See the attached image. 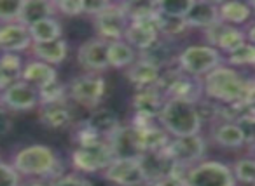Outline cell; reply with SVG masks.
I'll use <instances>...</instances> for the list:
<instances>
[{"label":"cell","mask_w":255,"mask_h":186,"mask_svg":"<svg viewBox=\"0 0 255 186\" xmlns=\"http://www.w3.org/2000/svg\"><path fill=\"white\" fill-rule=\"evenodd\" d=\"M164 153L180 167H192V165L203 162L206 153V141L201 134L185 137H173L166 146Z\"/></svg>","instance_id":"8"},{"label":"cell","mask_w":255,"mask_h":186,"mask_svg":"<svg viewBox=\"0 0 255 186\" xmlns=\"http://www.w3.org/2000/svg\"><path fill=\"white\" fill-rule=\"evenodd\" d=\"M51 186H93V183L89 181V179H86L84 176L63 174L61 178H58L56 181L51 183Z\"/></svg>","instance_id":"42"},{"label":"cell","mask_w":255,"mask_h":186,"mask_svg":"<svg viewBox=\"0 0 255 186\" xmlns=\"http://www.w3.org/2000/svg\"><path fill=\"white\" fill-rule=\"evenodd\" d=\"M192 2L194 0H154V9L156 12L185 18L187 12L191 11Z\"/></svg>","instance_id":"35"},{"label":"cell","mask_w":255,"mask_h":186,"mask_svg":"<svg viewBox=\"0 0 255 186\" xmlns=\"http://www.w3.org/2000/svg\"><path fill=\"white\" fill-rule=\"evenodd\" d=\"M154 21L159 30L161 37H166V39H175V37L184 35L185 32H189V25L185 21V18H178V16H170L163 14V12H156L154 16Z\"/></svg>","instance_id":"33"},{"label":"cell","mask_w":255,"mask_h":186,"mask_svg":"<svg viewBox=\"0 0 255 186\" xmlns=\"http://www.w3.org/2000/svg\"><path fill=\"white\" fill-rule=\"evenodd\" d=\"M138 160L142 164L143 174H145L149 185L166 178V176H171L175 169V162L164 151H145L140 155Z\"/></svg>","instance_id":"18"},{"label":"cell","mask_w":255,"mask_h":186,"mask_svg":"<svg viewBox=\"0 0 255 186\" xmlns=\"http://www.w3.org/2000/svg\"><path fill=\"white\" fill-rule=\"evenodd\" d=\"M12 130V117L11 112L4 108V106H0V137L5 136Z\"/></svg>","instance_id":"44"},{"label":"cell","mask_w":255,"mask_h":186,"mask_svg":"<svg viewBox=\"0 0 255 186\" xmlns=\"http://www.w3.org/2000/svg\"><path fill=\"white\" fill-rule=\"evenodd\" d=\"M247 106L252 110V112L255 113V89L252 91V94H250V98H248V101H247Z\"/></svg>","instance_id":"47"},{"label":"cell","mask_w":255,"mask_h":186,"mask_svg":"<svg viewBox=\"0 0 255 186\" xmlns=\"http://www.w3.org/2000/svg\"><path fill=\"white\" fill-rule=\"evenodd\" d=\"M164 103H166V96L154 85V87L138 89L136 94L133 96V115L143 117V119L157 120L159 113L163 110Z\"/></svg>","instance_id":"16"},{"label":"cell","mask_w":255,"mask_h":186,"mask_svg":"<svg viewBox=\"0 0 255 186\" xmlns=\"http://www.w3.org/2000/svg\"><path fill=\"white\" fill-rule=\"evenodd\" d=\"M112 2H105V0H84V14L89 16H98L100 12L105 11Z\"/></svg>","instance_id":"43"},{"label":"cell","mask_w":255,"mask_h":186,"mask_svg":"<svg viewBox=\"0 0 255 186\" xmlns=\"http://www.w3.org/2000/svg\"><path fill=\"white\" fill-rule=\"evenodd\" d=\"M161 39L159 30L154 19H142V21H131L128 25L124 33V42H128L136 53H143L152 47Z\"/></svg>","instance_id":"14"},{"label":"cell","mask_w":255,"mask_h":186,"mask_svg":"<svg viewBox=\"0 0 255 186\" xmlns=\"http://www.w3.org/2000/svg\"><path fill=\"white\" fill-rule=\"evenodd\" d=\"M107 141L110 144L114 158H138L142 155L138 136H136V130L131 124L121 125Z\"/></svg>","instance_id":"17"},{"label":"cell","mask_w":255,"mask_h":186,"mask_svg":"<svg viewBox=\"0 0 255 186\" xmlns=\"http://www.w3.org/2000/svg\"><path fill=\"white\" fill-rule=\"evenodd\" d=\"M0 186H21V176L12 164L0 160Z\"/></svg>","instance_id":"41"},{"label":"cell","mask_w":255,"mask_h":186,"mask_svg":"<svg viewBox=\"0 0 255 186\" xmlns=\"http://www.w3.org/2000/svg\"><path fill=\"white\" fill-rule=\"evenodd\" d=\"M39 98H40V106H47V105H58V103H68V85L67 84H56L49 85V87L39 91Z\"/></svg>","instance_id":"36"},{"label":"cell","mask_w":255,"mask_h":186,"mask_svg":"<svg viewBox=\"0 0 255 186\" xmlns=\"http://www.w3.org/2000/svg\"><path fill=\"white\" fill-rule=\"evenodd\" d=\"M147 186H184V179L178 178V176H166V178L159 179V181H154Z\"/></svg>","instance_id":"45"},{"label":"cell","mask_w":255,"mask_h":186,"mask_svg":"<svg viewBox=\"0 0 255 186\" xmlns=\"http://www.w3.org/2000/svg\"><path fill=\"white\" fill-rule=\"evenodd\" d=\"M84 122L93 132L102 136L103 139H109V137L121 127L119 117L109 108H96L95 112H91V115H89Z\"/></svg>","instance_id":"27"},{"label":"cell","mask_w":255,"mask_h":186,"mask_svg":"<svg viewBox=\"0 0 255 186\" xmlns=\"http://www.w3.org/2000/svg\"><path fill=\"white\" fill-rule=\"evenodd\" d=\"M219 14L222 23L231 26H240L245 25L252 18L254 11H252L250 4H243V2H222V4H219Z\"/></svg>","instance_id":"31"},{"label":"cell","mask_w":255,"mask_h":186,"mask_svg":"<svg viewBox=\"0 0 255 186\" xmlns=\"http://www.w3.org/2000/svg\"><path fill=\"white\" fill-rule=\"evenodd\" d=\"M233 169L219 160H203L184 174V186H236Z\"/></svg>","instance_id":"5"},{"label":"cell","mask_w":255,"mask_h":186,"mask_svg":"<svg viewBox=\"0 0 255 186\" xmlns=\"http://www.w3.org/2000/svg\"><path fill=\"white\" fill-rule=\"evenodd\" d=\"M124 9V14L128 16L129 23L131 21H142V19H154L156 16V9H154V2H121Z\"/></svg>","instance_id":"34"},{"label":"cell","mask_w":255,"mask_h":186,"mask_svg":"<svg viewBox=\"0 0 255 186\" xmlns=\"http://www.w3.org/2000/svg\"><path fill=\"white\" fill-rule=\"evenodd\" d=\"M0 106L7 112H30L40 106L39 89L26 82H18L0 92Z\"/></svg>","instance_id":"11"},{"label":"cell","mask_w":255,"mask_h":186,"mask_svg":"<svg viewBox=\"0 0 255 186\" xmlns=\"http://www.w3.org/2000/svg\"><path fill=\"white\" fill-rule=\"evenodd\" d=\"M229 66H255V46L250 42L243 44L240 49L227 54Z\"/></svg>","instance_id":"37"},{"label":"cell","mask_w":255,"mask_h":186,"mask_svg":"<svg viewBox=\"0 0 255 186\" xmlns=\"http://www.w3.org/2000/svg\"><path fill=\"white\" fill-rule=\"evenodd\" d=\"M72 165L79 172L84 174H95L103 172L114 160V153L110 150L109 141H103L91 146H77L72 151Z\"/></svg>","instance_id":"7"},{"label":"cell","mask_w":255,"mask_h":186,"mask_svg":"<svg viewBox=\"0 0 255 186\" xmlns=\"http://www.w3.org/2000/svg\"><path fill=\"white\" fill-rule=\"evenodd\" d=\"M136 136H138V144L142 153L145 151H164L170 141L173 137L159 125V122L149 124L143 127H135Z\"/></svg>","instance_id":"22"},{"label":"cell","mask_w":255,"mask_h":186,"mask_svg":"<svg viewBox=\"0 0 255 186\" xmlns=\"http://www.w3.org/2000/svg\"><path fill=\"white\" fill-rule=\"evenodd\" d=\"M39 120L47 129H63L72 122V110L68 103L39 106Z\"/></svg>","instance_id":"28"},{"label":"cell","mask_w":255,"mask_h":186,"mask_svg":"<svg viewBox=\"0 0 255 186\" xmlns=\"http://www.w3.org/2000/svg\"><path fill=\"white\" fill-rule=\"evenodd\" d=\"M222 53L208 44H194L187 46L178 53L177 66L185 75L203 78L222 64Z\"/></svg>","instance_id":"4"},{"label":"cell","mask_w":255,"mask_h":186,"mask_svg":"<svg viewBox=\"0 0 255 186\" xmlns=\"http://www.w3.org/2000/svg\"><path fill=\"white\" fill-rule=\"evenodd\" d=\"M30 37H32L33 44H42V42H53V40L63 39V28L61 23L56 18H47L42 21L35 23V25L28 26Z\"/></svg>","instance_id":"32"},{"label":"cell","mask_w":255,"mask_h":186,"mask_svg":"<svg viewBox=\"0 0 255 186\" xmlns=\"http://www.w3.org/2000/svg\"><path fill=\"white\" fill-rule=\"evenodd\" d=\"M103 178L116 186H147L145 174L138 158H114L102 172Z\"/></svg>","instance_id":"9"},{"label":"cell","mask_w":255,"mask_h":186,"mask_svg":"<svg viewBox=\"0 0 255 186\" xmlns=\"http://www.w3.org/2000/svg\"><path fill=\"white\" fill-rule=\"evenodd\" d=\"M68 98L79 106L95 112L107 91L105 78L100 73H82L68 82Z\"/></svg>","instance_id":"6"},{"label":"cell","mask_w":255,"mask_h":186,"mask_svg":"<svg viewBox=\"0 0 255 186\" xmlns=\"http://www.w3.org/2000/svg\"><path fill=\"white\" fill-rule=\"evenodd\" d=\"M250 7H252V11H255V0H252L250 2Z\"/></svg>","instance_id":"49"},{"label":"cell","mask_w":255,"mask_h":186,"mask_svg":"<svg viewBox=\"0 0 255 186\" xmlns=\"http://www.w3.org/2000/svg\"><path fill=\"white\" fill-rule=\"evenodd\" d=\"M12 167L25 178L56 181L63 176V167L56 151L46 144H28L19 148L12 157Z\"/></svg>","instance_id":"2"},{"label":"cell","mask_w":255,"mask_h":186,"mask_svg":"<svg viewBox=\"0 0 255 186\" xmlns=\"http://www.w3.org/2000/svg\"><path fill=\"white\" fill-rule=\"evenodd\" d=\"M205 98L220 105H247L252 91L255 89V80L243 77L233 66L220 64L206 77H203Z\"/></svg>","instance_id":"1"},{"label":"cell","mask_w":255,"mask_h":186,"mask_svg":"<svg viewBox=\"0 0 255 186\" xmlns=\"http://www.w3.org/2000/svg\"><path fill=\"white\" fill-rule=\"evenodd\" d=\"M25 186H51V185H47V183L37 181V183H28V185H25Z\"/></svg>","instance_id":"48"},{"label":"cell","mask_w":255,"mask_h":186,"mask_svg":"<svg viewBox=\"0 0 255 186\" xmlns=\"http://www.w3.org/2000/svg\"><path fill=\"white\" fill-rule=\"evenodd\" d=\"M205 32V39L208 46L219 49L220 53L231 54L236 49H240L243 44H247V32H243L238 26H231L226 23H217V25L210 26V28L203 30Z\"/></svg>","instance_id":"13"},{"label":"cell","mask_w":255,"mask_h":186,"mask_svg":"<svg viewBox=\"0 0 255 186\" xmlns=\"http://www.w3.org/2000/svg\"><path fill=\"white\" fill-rule=\"evenodd\" d=\"M161 73H163L161 68H157L156 64L149 63V61H143L138 58V60L126 70V78L131 82L136 89H147V87H154V85L159 82Z\"/></svg>","instance_id":"24"},{"label":"cell","mask_w":255,"mask_h":186,"mask_svg":"<svg viewBox=\"0 0 255 186\" xmlns=\"http://www.w3.org/2000/svg\"><path fill=\"white\" fill-rule=\"evenodd\" d=\"M109 44L100 37H93L82 42L77 49V61L88 73H100L109 66Z\"/></svg>","instance_id":"12"},{"label":"cell","mask_w":255,"mask_h":186,"mask_svg":"<svg viewBox=\"0 0 255 186\" xmlns=\"http://www.w3.org/2000/svg\"><path fill=\"white\" fill-rule=\"evenodd\" d=\"M54 14H56V7L51 0H21L18 23L25 26H32L42 19L54 18Z\"/></svg>","instance_id":"23"},{"label":"cell","mask_w":255,"mask_h":186,"mask_svg":"<svg viewBox=\"0 0 255 186\" xmlns=\"http://www.w3.org/2000/svg\"><path fill=\"white\" fill-rule=\"evenodd\" d=\"M159 125L171 137H185L201 134L203 120L198 106L184 99L168 98L157 119Z\"/></svg>","instance_id":"3"},{"label":"cell","mask_w":255,"mask_h":186,"mask_svg":"<svg viewBox=\"0 0 255 186\" xmlns=\"http://www.w3.org/2000/svg\"><path fill=\"white\" fill-rule=\"evenodd\" d=\"M138 60V53L124 40L109 44V66L116 70H128Z\"/></svg>","instance_id":"30"},{"label":"cell","mask_w":255,"mask_h":186,"mask_svg":"<svg viewBox=\"0 0 255 186\" xmlns=\"http://www.w3.org/2000/svg\"><path fill=\"white\" fill-rule=\"evenodd\" d=\"M129 25V19L124 14V9L121 4H110L103 12L95 16V30L100 39L107 42H117L124 40V33Z\"/></svg>","instance_id":"10"},{"label":"cell","mask_w":255,"mask_h":186,"mask_svg":"<svg viewBox=\"0 0 255 186\" xmlns=\"http://www.w3.org/2000/svg\"><path fill=\"white\" fill-rule=\"evenodd\" d=\"M212 139L215 141V143L219 144L220 148L236 150V148L245 146L248 136H247V130H245V127L241 125V124L224 120V122L213 125Z\"/></svg>","instance_id":"19"},{"label":"cell","mask_w":255,"mask_h":186,"mask_svg":"<svg viewBox=\"0 0 255 186\" xmlns=\"http://www.w3.org/2000/svg\"><path fill=\"white\" fill-rule=\"evenodd\" d=\"M247 40H248L250 44H254V46H255V23L250 26V28L247 30Z\"/></svg>","instance_id":"46"},{"label":"cell","mask_w":255,"mask_h":186,"mask_svg":"<svg viewBox=\"0 0 255 186\" xmlns=\"http://www.w3.org/2000/svg\"><path fill=\"white\" fill-rule=\"evenodd\" d=\"M56 12L67 16V18H75V16L84 14V0H58L54 2Z\"/></svg>","instance_id":"40"},{"label":"cell","mask_w":255,"mask_h":186,"mask_svg":"<svg viewBox=\"0 0 255 186\" xmlns=\"http://www.w3.org/2000/svg\"><path fill=\"white\" fill-rule=\"evenodd\" d=\"M231 169L236 181L255 186V158H240L234 162Z\"/></svg>","instance_id":"38"},{"label":"cell","mask_w":255,"mask_h":186,"mask_svg":"<svg viewBox=\"0 0 255 186\" xmlns=\"http://www.w3.org/2000/svg\"><path fill=\"white\" fill-rule=\"evenodd\" d=\"M33 46L30 37L28 26L21 23H5L0 25V53H14L19 54L23 51H30Z\"/></svg>","instance_id":"15"},{"label":"cell","mask_w":255,"mask_h":186,"mask_svg":"<svg viewBox=\"0 0 255 186\" xmlns=\"http://www.w3.org/2000/svg\"><path fill=\"white\" fill-rule=\"evenodd\" d=\"M21 9V0H0V25L16 23Z\"/></svg>","instance_id":"39"},{"label":"cell","mask_w":255,"mask_h":186,"mask_svg":"<svg viewBox=\"0 0 255 186\" xmlns=\"http://www.w3.org/2000/svg\"><path fill=\"white\" fill-rule=\"evenodd\" d=\"M23 82L33 85L35 89L42 91V89L49 87V85L56 84L58 82V71L54 66L47 63H42V61H26L25 68H23Z\"/></svg>","instance_id":"21"},{"label":"cell","mask_w":255,"mask_h":186,"mask_svg":"<svg viewBox=\"0 0 255 186\" xmlns=\"http://www.w3.org/2000/svg\"><path fill=\"white\" fill-rule=\"evenodd\" d=\"M189 28H201L206 30L210 26L220 23L219 14V4L215 2H208V0H194L192 2L191 11L185 16Z\"/></svg>","instance_id":"20"},{"label":"cell","mask_w":255,"mask_h":186,"mask_svg":"<svg viewBox=\"0 0 255 186\" xmlns=\"http://www.w3.org/2000/svg\"><path fill=\"white\" fill-rule=\"evenodd\" d=\"M138 58L143 61H149V63L156 64L157 68L163 70L164 66H170L171 61L177 63V58L173 53V46H171V39H166V37H161L152 47H149L143 53H138Z\"/></svg>","instance_id":"29"},{"label":"cell","mask_w":255,"mask_h":186,"mask_svg":"<svg viewBox=\"0 0 255 186\" xmlns=\"http://www.w3.org/2000/svg\"><path fill=\"white\" fill-rule=\"evenodd\" d=\"M68 51H70V47H68V42L65 39L53 40V42L33 44L30 47V53L33 54V58L37 61H42V63H47L51 66L63 63L68 58Z\"/></svg>","instance_id":"25"},{"label":"cell","mask_w":255,"mask_h":186,"mask_svg":"<svg viewBox=\"0 0 255 186\" xmlns=\"http://www.w3.org/2000/svg\"><path fill=\"white\" fill-rule=\"evenodd\" d=\"M25 61L19 54L4 53L0 56V92L21 82Z\"/></svg>","instance_id":"26"}]
</instances>
